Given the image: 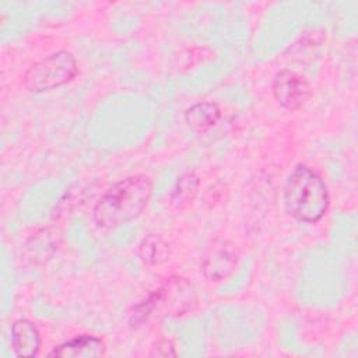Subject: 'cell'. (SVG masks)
<instances>
[{
	"mask_svg": "<svg viewBox=\"0 0 358 358\" xmlns=\"http://www.w3.org/2000/svg\"><path fill=\"white\" fill-rule=\"evenodd\" d=\"M152 193L150 176L138 173L112 185L95 203L92 220L96 227L112 229L137 218L147 207Z\"/></svg>",
	"mask_w": 358,
	"mask_h": 358,
	"instance_id": "1",
	"label": "cell"
},
{
	"mask_svg": "<svg viewBox=\"0 0 358 358\" xmlns=\"http://www.w3.org/2000/svg\"><path fill=\"white\" fill-rule=\"evenodd\" d=\"M282 201L288 215L301 222H317L327 213L330 196L323 178L308 165H296L287 176Z\"/></svg>",
	"mask_w": 358,
	"mask_h": 358,
	"instance_id": "2",
	"label": "cell"
},
{
	"mask_svg": "<svg viewBox=\"0 0 358 358\" xmlns=\"http://www.w3.org/2000/svg\"><path fill=\"white\" fill-rule=\"evenodd\" d=\"M197 306V292L193 284L180 275L166 278L151 291L130 312V326L138 327L151 319L183 316Z\"/></svg>",
	"mask_w": 358,
	"mask_h": 358,
	"instance_id": "3",
	"label": "cell"
},
{
	"mask_svg": "<svg viewBox=\"0 0 358 358\" xmlns=\"http://www.w3.org/2000/svg\"><path fill=\"white\" fill-rule=\"evenodd\" d=\"M78 71L73 53L59 50L34 63L22 74V85L32 92L52 91L71 81Z\"/></svg>",
	"mask_w": 358,
	"mask_h": 358,
	"instance_id": "4",
	"label": "cell"
},
{
	"mask_svg": "<svg viewBox=\"0 0 358 358\" xmlns=\"http://www.w3.org/2000/svg\"><path fill=\"white\" fill-rule=\"evenodd\" d=\"M271 91L277 103L287 110H298L310 96V84L292 70H281L274 76Z\"/></svg>",
	"mask_w": 358,
	"mask_h": 358,
	"instance_id": "5",
	"label": "cell"
},
{
	"mask_svg": "<svg viewBox=\"0 0 358 358\" xmlns=\"http://www.w3.org/2000/svg\"><path fill=\"white\" fill-rule=\"evenodd\" d=\"M238 252L228 241H214L201 260V271L210 281H222L229 277L238 266Z\"/></svg>",
	"mask_w": 358,
	"mask_h": 358,
	"instance_id": "6",
	"label": "cell"
},
{
	"mask_svg": "<svg viewBox=\"0 0 358 358\" xmlns=\"http://www.w3.org/2000/svg\"><path fill=\"white\" fill-rule=\"evenodd\" d=\"M62 242V231L48 227L32 234L24 245V259L31 264H39L49 260Z\"/></svg>",
	"mask_w": 358,
	"mask_h": 358,
	"instance_id": "7",
	"label": "cell"
},
{
	"mask_svg": "<svg viewBox=\"0 0 358 358\" xmlns=\"http://www.w3.org/2000/svg\"><path fill=\"white\" fill-rule=\"evenodd\" d=\"M105 343L91 334L76 336L57 347H55L49 357L56 358H98L105 355Z\"/></svg>",
	"mask_w": 358,
	"mask_h": 358,
	"instance_id": "8",
	"label": "cell"
},
{
	"mask_svg": "<svg viewBox=\"0 0 358 358\" xmlns=\"http://www.w3.org/2000/svg\"><path fill=\"white\" fill-rule=\"evenodd\" d=\"M11 348L20 358H31L38 354L41 334L31 320L18 319L11 324Z\"/></svg>",
	"mask_w": 358,
	"mask_h": 358,
	"instance_id": "9",
	"label": "cell"
},
{
	"mask_svg": "<svg viewBox=\"0 0 358 358\" xmlns=\"http://www.w3.org/2000/svg\"><path fill=\"white\" fill-rule=\"evenodd\" d=\"M221 110L215 102H197L186 109L185 122L196 133H204L218 123Z\"/></svg>",
	"mask_w": 358,
	"mask_h": 358,
	"instance_id": "10",
	"label": "cell"
},
{
	"mask_svg": "<svg viewBox=\"0 0 358 358\" xmlns=\"http://www.w3.org/2000/svg\"><path fill=\"white\" fill-rule=\"evenodd\" d=\"M199 185H200V180L194 172L182 173L176 179V182L169 193L171 206L182 210V208L187 207L189 204H192V201L197 196Z\"/></svg>",
	"mask_w": 358,
	"mask_h": 358,
	"instance_id": "11",
	"label": "cell"
},
{
	"mask_svg": "<svg viewBox=\"0 0 358 358\" xmlns=\"http://www.w3.org/2000/svg\"><path fill=\"white\" fill-rule=\"evenodd\" d=\"M171 256L169 245L155 234L144 236L138 245V257L145 266H158Z\"/></svg>",
	"mask_w": 358,
	"mask_h": 358,
	"instance_id": "12",
	"label": "cell"
},
{
	"mask_svg": "<svg viewBox=\"0 0 358 358\" xmlns=\"http://www.w3.org/2000/svg\"><path fill=\"white\" fill-rule=\"evenodd\" d=\"M176 351L169 340H158L150 351V357H175Z\"/></svg>",
	"mask_w": 358,
	"mask_h": 358,
	"instance_id": "13",
	"label": "cell"
}]
</instances>
